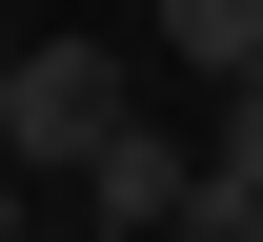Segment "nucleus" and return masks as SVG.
Masks as SVG:
<instances>
[{"label":"nucleus","instance_id":"obj_5","mask_svg":"<svg viewBox=\"0 0 263 242\" xmlns=\"http://www.w3.org/2000/svg\"><path fill=\"white\" fill-rule=\"evenodd\" d=\"M0 202H21V141H0Z\"/></svg>","mask_w":263,"mask_h":242},{"label":"nucleus","instance_id":"obj_4","mask_svg":"<svg viewBox=\"0 0 263 242\" xmlns=\"http://www.w3.org/2000/svg\"><path fill=\"white\" fill-rule=\"evenodd\" d=\"M101 242H182V222H101Z\"/></svg>","mask_w":263,"mask_h":242},{"label":"nucleus","instance_id":"obj_3","mask_svg":"<svg viewBox=\"0 0 263 242\" xmlns=\"http://www.w3.org/2000/svg\"><path fill=\"white\" fill-rule=\"evenodd\" d=\"M162 61H202V81H243V61H263V0H162Z\"/></svg>","mask_w":263,"mask_h":242},{"label":"nucleus","instance_id":"obj_1","mask_svg":"<svg viewBox=\"0 0 263 242\" xmlns=\"http://www.w3.org/2000/svg\"><path fill=\"white\" fill-rule=\"evenodd\" d=\"M101 121H122V61H101V40H21V61H0V141H21V182H81Z\"/></svg>","mask_w":263,"mask_h":242},{"label":"nucleus","instance_id":"obj_2","mask_svg":"<svg viewBox=\"0 0 263 242\" xmlns=\"http://www.w3.org/2000/svg\"><path fill=\"white\" fill-rule=\"evenodd\" d=\"M182 202H202L182 121H142V101H122V121H101V162H81V222H182Z\"/></svg>","mask_w":263,"mask_h":242}]
</instances>
